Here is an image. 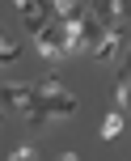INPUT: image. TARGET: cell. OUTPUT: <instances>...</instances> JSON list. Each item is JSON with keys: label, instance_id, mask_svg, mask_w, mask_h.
Returning a JSON list of instances; mask_svg holds the SVG:
<instances>
[{"label": "cell", "instance_id": "1", "mask_svg": "<svg viewBox=\"0 0 131 161\" xmlns=\"http://www.w3.org/2000/svg\"><path fill=\"white\" fill-rule=\"evenodd\" d=\"M0 110H17L34 119V114H42V97L38 89H25V85H0Z\"/></svg>", "mask_w": 131, "mask_h": 161}, {"label": "cell", "instance_id": "2", "mask_svg": "<svg viewBox=\"0 0 131 161\" xmlns=\"http://www.w3.org/2000/svg\"><path fill=\"white\" fill-rule=\"evenodd\" d=\"M34 51H38L42 59H51V64H64V59H68V30L59 21H51L47 30L34 38Z\"/></svg>", "mask_w": 131, "mask_h": 161}, {"label": "cell", "instance_id": "3", "mask_svg": "<svg viewBox=\"0 0 131 161\" xmlns=\"http://www.w3.org/2000/svg\"><path fill=\"white\" fill-rule=\"evenodd\" d=\"M127 42H131V30H127V21L110 25V30H106V38H102V42H97V51H93V59H97V64H110V59H123Z\"/></svg>", "mask_w": 131, "mask_h": 161}, {"label": "cell", "instance_id": "4", "mask_svg": "<svg viewBox=\"0 0 131 161\" xmlns=\"http://www.w3.org/2000/svg\"><path fill=\"white\" fill-rule=\"evenodd\" d=\"M17 13H21V25H25V34H30V42H34V38H38V34L51 25V17H47V4L21 0V4H17Z\"/></svg>", "mask_w": 131, "mask_h": 161}, {"label": "cell", "instance_id": "5", "mask_svg": "<svg viewBox=\"0 0 131 161\" xmlns=\"http://www.w3.org/2000/svg\"><path fill=\"white\" fill-rule=\"evenodd\" d=\"M123 127H127V114H123V110H110L106 119H102V140H114Z\"/></svg>", "mask_w": 131, "mask_h": 161}, {"label": "cell", "instance_id": "6", "mask_svg": "<svg viewBox=\"0 0 131 161\" xmlns=\"http://www.w3.org/2000/svg\"><path fill=\"white\" fill-rule=\"evenodd\" d=\"M21 59V47H17L8 34H0V68H8V64H17Z\"/></svg>", "mask_w": 131, "mask_h": 161}, {"label": "cell", "instance_id": "7", "mask_svg": "<svg viewBox=\"0 0 131 161\" xmlns=\"http://www.w3.org/2000/svg\"><path fill=\"white\" fill-rule=\"evenodd\" d=\"M34 89H38V97H55V93H64V85H59V76H55V72H47Z\"/></svg>", "mask_w": 131, "mask_h": 161}, {"label": "cell", "instance_id": "8", "mask_svg": "<svg viewBox=\"0 0 131 161\" xmlns=\"http://www.w3.org/2000/svg\"><path fill=\"white\" fill-rule=\"evenodd\" d=\"M4 161H38V148H34V144H17Z\"/></svg>", "mask_w": 131, "mask_h": 161}, {"label": "cell", "instance_id": "9", "mask_svg": "<svg viewBox=\"0 0 131 161\" xmlns=\"http://www.w3.org/2000/svg\"><path fill=\"white\" fill-rule=\"evenodd\" d=\"M118 85H131V42H127L123 59H118Z\"/></svg>", "mask_w": 131, "mask_h": 161}, {"label": "cell", "instance_id": "10", "mask_svg": "<svg viewBox=\"0 0 131 161\" xmlns=\"http://www.w3.org/2000/svg\"><path fill=\"white\" fill-rule=\"evenodd\" d=\"M59 161H81V157H76V153H59Z\"/></svg>", "mask_w": 131, "mask_h": 161}, {"label": "cell", "instance_id": "11", "mask_svg": "<svg viewBox=\"0 0 131 161\" xmlns=\"http://www.w3.org/2000/svg\"><path fill=\"white\" fill-rule=\"evenodd\" d=\"M0 123H4V110H0Z\"/></svg>", "mask_w": 131, "mask_h": 161}]
</instances>
